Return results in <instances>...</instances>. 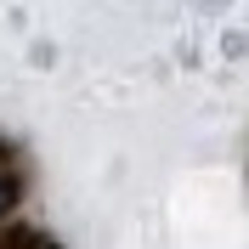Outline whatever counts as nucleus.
Returning a JSON list of instances; mask_svg holds the SVG:
<instances>
[{
	"mask_svg": "<svg viewBox=\"0 0 249 249\" xmlns=\"http://www.w3.org/2000/svg\"><path fill=\"white\" fill-rule=\"evenodd\" d=\"M12 198H17V176L0 164V210H12Z\"/></svg>",
	"mask_w": 249,
	"mask_h": 249,
	"instance_id": "obj_1",
	"label": "nucleus"
}]
</instances>
